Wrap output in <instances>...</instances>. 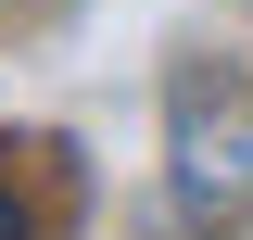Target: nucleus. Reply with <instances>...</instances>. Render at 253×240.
Wrapping results in <instances>:
<instances>
[{
    "label": "nucleus",
    "mask_w": 253,
    "mask_h": 240,
    "mask_svg": "<svg viewBox=\"0 0 253 240\" xmlns=\"http://www.w3.org/2000/svg\"><path fill=\"white\" fill-rule=\"evenodd\" d=\"M165 190H177V215H203V228H228V215L253 202V114L228 89L177 101V164H165Z\"/></svg>",
    "instance_id": "nucleus-1"
},
{
    "label": "nucleus",
    "mask_w": 253,
    "mask_h": 240,
    "mask_svg": "<svg viewBox=\"0 0 253 240\" xmlns=\"http://www.w3.org/2000/svg\"><path fill=\"white\" fill-rule=\"evenodd\" d=\"M0 240H38V202H26L13 177H0Z\"/></svg>",
    "instance_id": "nucleus-2"
}]
</instances>
